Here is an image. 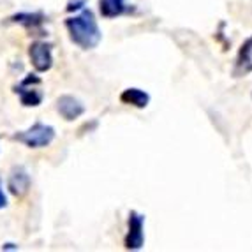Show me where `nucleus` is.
<instances>
[{"instance_id": "nucleus-1", "label": "nucleus", "mask_w": 252, "mask_h": 252, "mask_svg": "<svg viewBox=\"0 0 252 252\" xmlns=\"http://www.w3.org/2000/svg\"><path fill=\"white\" fill-rule=\"evenodd\" d=\"M65 29L69 32V37L76 46L81 50H92L102 39L101 30L97 25V20L90 9H83L80 14L65 20Z\"/></svg>"}, {"instance_id": "nucleus-2", "label": "nucleus", "mask_w": 252, "mask_h": 252, "mask_svg": "<svg viewBox=\"0 0 252 252\" xmlns=\"http://www.w3.org/2000/svg\"><path fill=\"white\" fill-rule=\"evenodd\" d=\"M13 138L29 148H44L48 145H51V141L55 139V129L51 126L37 122L30 129L16 132Z\"/></svg>"}, {"instance_id": "nucleus-3", "label": "nucleus", "mask_w": 252, "mask_h": 252, "mask_svg": "<svg viewBox=\"0 0 252 252\" xmlns=\"http://www.w3.org/2000/svg\"><path fill=\"white\" fill-rule=\"evenodd\" d=\"M145 245V215L138 212L129 214V229L126 236V249L139 251Z\"/></svg>"}, {"instance_id": "nucleus-4", "label": "nucleus", "mask_w": 252, "mask_h": 252, "mask_svg": "<svg viewBox=\"0 0 252 252\" xmlns=\"http://www.w3.org/2000/svg\"><path fill=\"white\" fill-rule=\"evenodd\" d=\"M37 85H41V80H39L35 74H30L16 87V94L20 95V101L23 106H29V108L32 106V108H35V106H39L42 102L41 90L35 89Z\"/></svg>"}, {"instance_id": "nucleus-5", "label": "nucleus", "mask_w": 252, "mask_h": 252, "mask_svg": "<svg viewBox=\"0 0 252 252\" xmlns=\"http://www.w3.org/2000/svg\"><path fill=\"white\" fill-rule=\"evenodd\" d=\"M29 57L37 72L50 71L51 65H53V50H51V44H48V42H34L29 50Z\"/></svg>"}, {"instance_id": "nucleus-6", "label": "nucleus", "mask_w": 252, "mask_h": 252, "mask_svg": "<svg viewBox=\"0 0 252 252\" xmlns=\"http://www.w3.org/2000/svg\"><path fill=\"white\" fill-rule=\"evenodd\" d=\"M252 72V35L240 46L236 55L235 65H233V76L235 78H244Z\"/></svg>"}, {"instance_id": "nucleus-7", "label": "nucleus", "mask_w": 252, "mask_h": 252, "mask_svg": "<svg viewBox=\"0 0 252 252\" xmlns=\"http://www.w3.org/2000/svg\"><path fill=\"white\" fill-rule=\"evenodd\" d=\"M57 111L60 113V117L67 122H72L76 118H80L85 113V106L81 104L80 99H76L72 95H62L57 101Z\"/></svg>"}, {"instance_id": "nucleus-8", "label": "nucleus", "mask_w": 252, "mask_h": 252, "mask_svg": "<svg viewBox=\"0 0 252 252\" xmlns=\"http://www.w3.org/2000/svg\"><path fill=\"white\" fill-rule=\"evenodd\" d=\"M7 187L11 190L13 196H16L18 199L25 198L30 190V177L25 168H14L13 173L9 175Z\"/></svg>"}, {"instance_id": "nucleus-9", "label": "nucleus", "mask_w": 252, "mask_h": 252, "mask_svg": "<svg viewBox=\"0 0 252 252\" xmlns=\"http://www.w3.org/2000/svg\"><path fill=\"white\" fill-rule=\"evenodd\" d=\"M120 101H122L124 104L143 109V108H147L148 102H150V95L141 89H126L120 94Z\"/></svg>"}, {"instance_id": "nucleus-10", "label": "nucleus", "mask_w": 252, "mask_h": 252, "mask_svg": "<svg viewBox=\"0 0 252 252\" xmlns=\"http://www.w3.org/2000/svg\"><path fill=\"white\" fill-rule=\"evenodd\" d=\"M99 11L106 20L122 16L124 13H127L126 0H99Z\"/></svg>"}, {"instance_id": "nucleus-11", "label": "nucleus", "mask_w": 252, "mask_h": 252, "mask_svg": "<svg viewBox=\"0 0 252 252\" xmlns=\"http://www.w3.org/2000/svg\"><path fill=\"white\" fill-rule=\"evenodd\" d=\"M13 21L23 23V25H27V27H35V25H39V23H42V14L23 13V14H18V16H14Z\"/></svg>"}, {"instance_id": "nucleus-12", "label": "nucleus", "mask_w": 252, "mask_h": 252, "mask_svg": "<svg viewBox=\"0 0 252 252\" xmlns=\"http://www.w3.org/2000/svg\"><path fill=\"white\" fill-rule=\"evenodd\" d=\"M87 4V0H69L67 2V11H78V9H83V5Z\"/></svg>"}, {"instance_id": "nucleus-13", "label": "nucleus", "mask_w": 252, "mask_h": 252, "mask_svg": "<svg viewBox=\"0 0 252 252\" xmlns=\"http://www.w3.org/2000/svg\"><path fill=\"white\" fill-rule=\"evenodd\" d=\"M5 206H7V198H5L4 190H2V185H0V210L5 208Z\"/></svg>"}]
</instances>
